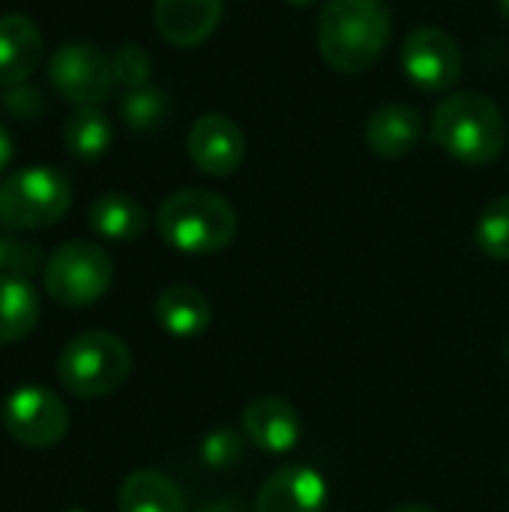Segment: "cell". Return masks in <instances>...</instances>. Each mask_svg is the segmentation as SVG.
Here are the masks:
<instances>
[{
    "label": "cell",
    "mask_w": 509,
    "mask_h": 512,
    "mask_svg": "<svg viewBox=\"0 0 509 512\" xmlns=\"http://www.w3.org/2000/svg\"><path fill=\"white\" fill-rule=\"evenodd\" d=\"M87 222L99 237L126 243V240H138L147 231V210L129 195L105 192L90 204Z\"/></svg>",
    "instance_id": "ac0fdd59"
},
{
    "label": "cell",
    "mask_w": 509,
    "mask_h": 512,
    "mask_svg": "<svg viewBox=\"0 0 509 512\" xmlns=\"http://www.w3.org/2000/svg\"><path fill=\"white\" fill-rule=\"evenodd\" d=\"M39 267H45L42 249L30 240L15 237L9 228H0V276L30 279L33 273H39Z\"/></svg>",
    "instance_id": "603a6c76"
},
{
    "label": "cell",
    "mask_w": 509,
    "mask_h": 512,
    "mask_svg": "<svg viewBox=\"0 0 509 512\" xmlns=\"http://www.w3.org/2000/svg\"><path fill=\"white\" fill-rule=\"evenodd\" d=\"M114 282L111 255L87 240H69L57 246L42 267V285L60 306L81 309L105 297Z\"/></svg>",
    "instance_id": "8992f818"
},
{
    "label": "cell",
    "mask_w": 509,
    "mask_h": 512,
    "mask_svg": "<svg viewBox=\"0 0 509 512\" xmlns=\"http://www.w3.org/2000/svg\"><path fill=\"white\" fill-rule=\"evenodd\" d=\"M243 453H246V441H243V435H237L231 429H216L201 441V462L216 471L234 468L243 459Z\"/></svg>",
    "instance_id": "d4e9b609"
},
{
    "label": "cell",
    "mask_w": 509,
    "mask_h": 512,
    "mask_svg": "<svg viewBox=\"0 0 509 512\" xmlns=\"http://www.w3.org/2000/svg\"><path fill=\"white\" fill-rule=\"evenodd\" d=\"M3 429L24 447L48 450L57 447L69 432V411L63 399L48 387H18L3 402Z\"/></svg>",
    "instance_id": "52a82bcc"
},
{
    "label": "cell",
    "mask_w": 509,
    "mask_h": 512,
    "mask_svg": "<svg viewBox=\"0 0 509 512\" xmlns=\"http://www.w3.org/2000/svg\"><path fill=\"white\" fill-rule=\"evenodd\" d=\"M507 468H509V465H507Z\"/></svg>",
    "instance_id": "836d02e7"
},
{
    "label": "cell",
    "mask_w": 509,
    "mask_h": 512,
    "mask_svg": "<svg viewBox=\"0 0 509 512\" xmlns=\"http://www.w3.org/2000/svg\"><path fill=\"white\" fill-rule=\"evenodd\" d=\"M12 156H15V141H12V132H9V129L0 123V174L9 168Z\"/></svg>",
    "instance_id": "4316f807"
},
{
    "label": "cell",
    "mask_w": 509,
    "mask_h": 512,
    "mask_svg": "<svg viewBox=\"0 0 509 512\" xmlns=\"http://www.w3.org/2000/svg\"><path fill=\"white\" fill-rule=\"evenodd\" d=\"M288 3H297V6H309V3H318V0H288Z\"/></svg>",
    "instance_id": "4dcf8cb0"
},
{
    "label": "cell",
    "mask_w": 509,
    "mask_h": 512,
    "mask_svg": "<svg viewBox=\"0 0 509 512\" xmlns=\"http://www.w3.org/2000/svg\"><path fill=\"white\" fill-rule=\"evenodd\" d=\"M3 108L18 120H36L45 111V99L36 87L18 84V87L3 90Z\"/></svg>",
    "instance_id": "484cf974"
},
{
    "label": "cell",
    "mask_w": 509,
    "mask_h": 512,
    "mask_svg": "<svg viewBox=\"0 0 509 512\" xmlns=\"http://www.w3.org/2000/svg\"><path fill=\"white\" fill-rule=\"evenodd\" d=\"M300 432V414L282 396H258L243 408V438L264 453L294 450Z\"/></svg>",
    "instance_id": "7c38bea8"
},
{
    "label": "cell",
    "mask_w": 509,
    "mask_h": 512,
    "mask_svg": "<svg viewBox=\"0 0 509 512\" xmlns=\"http://www.w3.org/2000/svg\"><path fill=\"white\" fill-rule=\"evenodd\" d=\"M504 360H507V366H509V333H507V342H504Z\"/></svg>",
    "instance_id": "1f68e13d"
},
{
    "label": "cell",
    "mask_w": 509,
    "mask_h": 512,
    "mask_svg": "<svg viewBox=\"0 0 509 512\" xmlns=\"http://www.w3.org/2000/svg\"><path fill=\"white\" fill-rule=\"evenodd\" d=\"M327 480L306 465H285L273 471L255 498V512H324Z\"/></svg>",
    "instance_id": "8fae6325"
},
{
    "label": "cell",
    "mask_w": 509,
    "mask_h": 512,
    "mask_svg": "<svg viewBox=\"0 0 509 512\" xmlns=\"http://www.w3.org/2000/svg\"><path fill=\"white\" fill-rule=\"evenodd\" d=\"M39 321V297L27 279L0 276V345L27 339Z\"/></svg>",
    "instance_id": "d6986e66"
},
{
    "label": "cell",
    "mask_w": 509,
    "mask_h": 512,
    "mask_svg": "<svg viewBox=\"0 0 509 512\" xmlns=\"http://www.w3.org/2000/svg\"><path fill=\"white\" fill-rule=\"evenodd\" d=\"M498 9H501V15L509 21V0H498Z\"/></svg>",
    "instance_id": "f546056e"
},
{
    "label": "cell",
    "mask_w": 509,
    "mask_h": 512,
    "mask_svg": "<svg viewBox=\"0 0 509 512\" xmlns=\"http://www.w3.org/2000/svg\"><path fill=\"white\" fill-rule=\"evenodd\" d=\"M150 69H153L150 54H147L141 45H135V42L120 45V48L114 51V57H111L114 81H117V84H123L126 90L147 87V81H150Z\"/></svg>",
    "instance_id": "cb8c5ba5"
},
{
    "label": "cell",
    "mask_w": 509,
    "mask_h": 512,
    "mask_svg": "<svg viewBox=\"0 0 509 512\" xmlns=\"http://www.w3.org/2000/svg\"><path fill=\"white\" fill-rule=\"evenodd\" d=\"M225 0H153V21L165 42L195 48L219 27Z\"/></svg>",
    "instance_id": "4fadbf2b"
},
{
    "label": "cell",
    "mask_w": 509,
    "mask_h": 512,
    "mask_svg": "<svg viewBox=\"0 0 509 512\" xmlns=\"http://www.w3.org/2000/svg\"><path fill=\"white\" fill-rule=\"evenodd\" d=\"M390 512H435L432 507H426V504H402V507H396V510Z\"/></svg>",
    "instance_id": "f1b7e54d"
},
{
    "label": "cell",
    "mask_w": 509,
    "mask_h": 512,
    "mask_svg": "<svg viewBox=\"0 0 509 512\" xmlns=\"http://www.w3.org/2000/svg\"><path fill=\"white\" fill-rule=\"evenodd\" d=\"M63 512H84V510H63Z\"/></svg>",
    "instance_id": "d6a6232c"
},
{
    "label": "cell",
    "mask_w": 509,
    "mask_h": 512,
    "mask_svg": "<svg viewBox=\"0 0 509 512\" xmlns=\"http://www.w3.org/2000/svg\"><path fill=\"white\" fill-rule=\"evenodd\" d=\"M114 126L99 108H75L63 123V144L75 159L96 162L108 153Z\"/></svg>",
    "instance_id": "ffe728a7"
},
{
    "label": "cell",
    "mask_w": 509,
    "mask_h": 512,
    "mask_svg": "<svg viewBox=\"0 0 509 512\" xmlns=\"http://www.w3.org/2000/svg\"><path fill=\"white\" fill-rule=\"evenodd\" d=\"M390 9L384 0H327L318 18V51L336 72L369 69L387 48Z\"/></svg>",
    "instance_id": "6da1fadb"
},
{
    "label": "cell",
    "mask_w": 509,
    "mask_h": 512,
    "mask_svg": "<svg viewBox=\"0 0 509 512\" xmlns=\"http://www.w3.org/2000/svg\"><path fill=\"white\" fill-rule=\"evenodd\" d=\"M186 150L198 171L210 177H228L246 159V138H243V129L231 117L204 114L192 123Z\"/></svg>",
    "instance_id": "30bf717a"
},
{
    "label": "cell",
    "mask_w": 509,
    "mask_h": 512,
    "mask_svg": "<svg viewBox=\"0 0 509 512\" xmlns=\"http://www.w3.org/2000/svg\"><path fill=\"white\" fill-rule=\"evenodd\" d=\"M132 372L129 345L105 330H90L69 339L57 357V378L66 393L78 399H99L117 393Z\"/></svg>",
    "instance_id": "277c9868"
},
{
    "label": "cell",
    "mask_w": 509,
    "mask_h": 512,
    "mask_svg": "<svg viewBox=\"0 0 509 512\" xmlns=\"http://www.w3.org/2000/svg\"><path fill=\"white\" fill-rule=\"evenodd\" d=\"M198 512H255V510H249L240 498H222V501H213V504L201 507Z\"/></svg>",
    "instance_id": "83f0119b"
},
{
    "label": "cell",
    "mask_w": 509,
    "mask_h": 512,
    "mask_svg": "<svg viewBox=\"0 0 509 512\" xmlns=\"http://www.w3.org/2000/svg\"><path fill=\"white\" fill-rule=\"evenodd\" d=\"M168 111V99L159 87H138V90H126L123 102H120V114L126 120L129 129L147 132L153 126H159L165 120Z\"/></svg>",
    "instance_id": "7402d4cb"
},
{
    "label": "cell",
    "mask_w": 509,
    "mask_h": 512,
    "mask_svg": "<svg viewBox=\"0 0 509 512\" xmlns=\"http://www.w3.org/2000/svg\"><path fill=\"white\" fill-rule=\"evenodd\" d=\"M153 315H156L159 327L168 336L192 339V336H201L210 327L213 306H210V300L198 288H192V285H171V288L159 291V297L153 303Z\"/></svg>",
    "instance_id": "2e32d148"
},
{
    "label": "cell",
    "mask_w": 509,
    "mask_h": 512,
    "mask_svg": "<svg viewBox=\"0 0 509 512\" xmlns=\"http://www.w3.org/2000/svg\"><path fill=\"white\" fill-rule=\"evenodd\" d=\"M42 60V33L39 27L21 15H0V87L27 84V78L39 69Z\"/></svg>",
    "instance_id": "5bb4252c"
},
{
    "label": "cell",
    "mask_w": 509,
    "mask_h": 512,
    "mask_svg": "<svg viewBox=\"0 0 509 512\" xmlns=\"http://www.w3.org/2000/svg\"><path fill=\"white\" fill-rule=\"evenodd\" d=\"M117 512H186V498L171 477L141 468L123 480Z\"/></svg>",
    "instance_id": "e0dca14e"
},
{
    "label": "cell",
    "mask_w": 509,
    "mask_h": 512,
    "mask_svg": "<svg viewBox=\"0 0 509 512\" xmlns=\"http://www.w3.org/2000/svg\"><path fill=\"white\" fill-rule=\"evenodd\" d=\"M477 246L492 261H509V195L495 198L477 219Z\"/></svg>",
    "instance_id": "44dd1931"
},
{
    "label": "cell",
    "mask_w": 509,
    "mask_h": 512,
    "mask_svg": "<svg viewBox=\"0 0 509 512\" xmlns=\"http://www.w3.org/2000/svg\"><path fill=\"white\" fill-rule=\"evenodd\" d=\"M72 204L66 174L48 165H30L0 180V225L9 231H36L60 222Z\"/></svg>",
    "instance_id": "5b68a950"
},
{
    "label": "cell",
    "mask_w": 509,
    "mask_h": 512,
    "mask_svg": "<svg viewBox=\"0 0 509 512\" xmlns=\"http://www.w3.org/2000/svg\"><path fill=\"white\" fill-rule=\"evenodd\" d=\"M420 135H423V117L411 105H384L366 120L363 129L366 147L384 159L408 156L420 144Z\"/></svg>",
    "instance_id": "9a60e30c"
},
{
    "label": "cell",
    "mask_w": 509,
    "mask_h": 512,
    "mask_svg": "<svg viewBox=\"0 0 509 512\" xmlns=\"http://www.w3.org/2000/svg\"><path fill=\"white\" fill-rule=\"evenodd\" d=\"M405 75L429 93L450 90L462 75V51L441 27H417L402 45Z\"/></svg>",
    "instance_id": "9c48e42d"
},
{
    "label": "cell",
    "mask_w": 509,
    "mask_h": 512,
    "mask_svg": "<svg viewBox=\"0 0 509 512\" xmlns=\"http://www.w3.org/2000/svg\"><path fill=\"white\" fill-rule=\"evenodd\" d=\"M432 141L462 165H489L507 147L504 111L483 93H450L435 108Z\"/></svg>",
    "instance_id": "7a4b0ae2"
},
{
    "label": "cell",
    "mask_w": 509,
    "mask_h": 512,
    "mask_svg": "<svg viewBox=\"0 0 509 512\" xmlns=\"http://www.w3.org/2000/svg\"><path fill=\"white\" fill-rule=\"evenodd\" d=\"M156 228L168 246L186 255L222 252L237 234L234 207L207 189H180L156 213Z\"/></svg>",
    "instance_id": "3957f363"
},
{
    "label": "cell",
    "mask_w": 509,
    "mask_h": 512,
    "mask_svg": "<svg viewBox=\"0 0 509 512\" xmlns=\"http://www.w3.org/2000/svg\"><path fill=\"white\" fill-rule=\"evenodd\" d=\"M48 78L75 108H96L114 84L111 60L90 42H63L48 57Z\"/></svg>",
    "instance_id": "ba28073f"
}]
</instances>
